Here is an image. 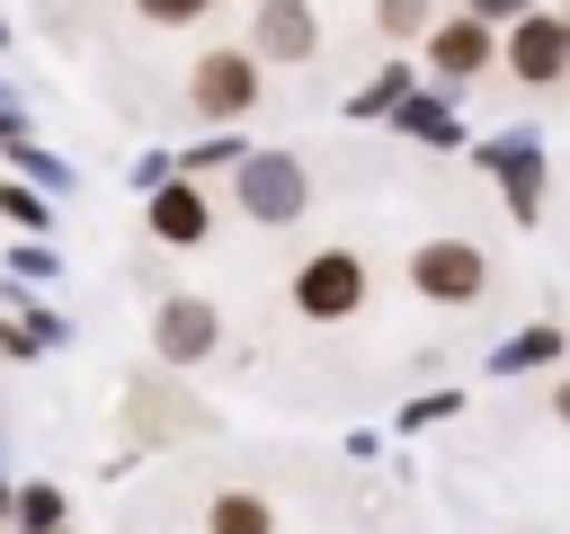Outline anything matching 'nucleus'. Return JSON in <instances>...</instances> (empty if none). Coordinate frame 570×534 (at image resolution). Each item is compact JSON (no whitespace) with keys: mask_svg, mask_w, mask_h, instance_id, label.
Masks as SVG:
<instances>
[{"mask_svg":"<svg viewBox=\"0 0 570 534\" xmlns=\"http://www.w3.org/2000/svg\"><path fill=\"white\" fill-rule=\"evenodd\" d=\"M205 525H214V534H267V507H258L249 490H232V498H214Z\"/></svg>","mask_w":570,"mask_h":534,"instance_id":"nucleus-11","label":"nucleus"},{"mask_svg":"<svg viewBox=\"0 0 570 534\" xmlns=\"http://www.w3.org/2000/svg\"><path fill=\"white\" fill-rule=\"evenodd\" d=\"M410 285L436 294V303H472V294H481V249H463V240H428V249L410 258Z\"/></svg>","mask_w":570,"mask_h":534,"instance_id":"nucleus-4","label":"nucleus"},{"mask_svg":"<svg viewBox=\"0 0 570 534\" xmlns=\"http://www.w3.org/2000/svg\"><path fill=\"white\" fill-rule=\"evenodd\" d=\"M508 71L517 80H561L570 71V18H517V36H508Z\"/></svg>","mask_w":570,"mask_h":534,"instance_id":"nucleus-3","label":"nucleus"},{"mask_svg":"<svg viewBox=\"0 0 570 534\" xmlns=\"http://www.w3.org/2000/svg\"><path fill=\"white\" fill-rule=\"evenodd\" d=\"M294 303H303L312 320H347V312L365 303V267H356L347 249H321V258L294 276Z\"/></svg>","mask_w":570,"mask_h":534,"instance_id":"nucleus-2","label":"nucleus"},{"mask_svg":"<svg viewBox=\"0 0 570 534\" xmlns=\"http://www.w3.org/2000/svg\"><path fill=\"white\" fill-rule=\"evenodd\" d=\"M419 18H428L419 0H383V27H419Z\"/></svg>","mask_w":570,"mask_h":534,"instance_id":"nucleus-16","label":"nucleus"},{"mask_svg":"<svg viewBox=\"0 0 570 534\" xmlns=\"http://www.w3.org/2000/svg\"><path fill=\"white\" fill-rule=\"evenodd\" d=\"M214 329H223V320H214V303H196V294L160 303V356H178V365H187V356H205V347H214Z\"/></svg>","mask_w":570,"mask_h":534,"instance_id":"nucleus-6","label":"nucleus"},{"mask_svg":"<svg viewBox=\"0 0 570 534\" xmlns=\"http://www.w3.org/2000/svg\"><path fill=\"white\" fill-rule=\"evenodd\" d=\"M428 62H436L445 80H463V71H481V62H490V27H481V18H463V27H436V44H428Z\"/></svg>","mask_w":570,"mask_h":534,"instance_id":"nucleus-9","label":"nucleus"},{"mask_svg":"<svg viewBox=\"0 0 570 534\" xmlns=\"http://www.w3.org/2000/svg\"><path fill=\"white\" fill-rule=\"evenodd\" d=\"M490 169L508 178V205H517V214H534V196H543V187H534V142H499V151H490Z\"/></svg>","mask_w":570,"mask_h":534,"instance_id":"nucleus-10","label":"nucleus"},{"mask_svg":"<svg viewBox=\"0 0 570 534\" xmlns=\"http://www.w3.org/2000/svg\"><path fill=\"white\" fill-rule=\"evenodd\" d=\"M240 205L258 222H294L303 214V160L294 151H249L240 160Z\"/></svg>","mask_w":570,"mask_h":534,"instance_id":"nucleus-1","label":"nucleus"},{"mask_svg":"<svg viewBox=\"0 0 570 534\" xmlns=\"http://www.w3.org/2000/svg\"><path fill=\"white\" fill-rule=\"evenodd\" d=\"M552 347H561V329H525L517 347H499V374H517V365H543Z\"/></svg>","mask_w":570,"mask_h":534,"instance_id":"nucleus-12","label":"nucleus"},{"mask_svg":"<svg viewBox=\"0 0 570 534\" xmlns=\"http://www.w3.org/2000/svg\"><path fill=\"white\" fill-rule=\"evenodd\" d=\"M151 231H160L169 249H196V240L214 231V214H205L196 187H160V196H151Z\"/></svg>","mask_w":570,"mask_h":534,"instance_id":"nucleus-7","label":"nucleus"},{"mask_svg":"<svg viewBox=\"0 0 570 534\" xmlns=\"http://www.w3.org/2000/svg\"><path fill=\"white\" fill-rule=\"evenodd\" d=\"M508 9H525V0H472V18H508Z\"/></svg>","mask_w":570,"mask_h":534,"instance_id":"nucleus-18","label":"nucleus"},{"mask_svg":"<svg viewBox=\"0 0 570 534\" xmlns=\"http://www.w3.org/2000/svg\"><path fill=\"white\" fill-rule=\"evenodd\" d=\"M258 53L303 62V53H312V9H303V0H267V9H258Z\"/></svg>","mask_w":570,"mask_h":534,"instance_id":"nucleus-8","label":"nucleus"},{"mask_svg":"<svg viewBox=\"0 0 570 534\" xmlns=\"http://www.w3.org/2000/svg\"><path fill=\"white\" fill-rule=\"evenodd\" d=\"M142 9H151V18H169V27H178V18H196V9H205V0H142Z\"/></svg>","mask_w":570,"mask_h":534,"instance_id":"nucleus-17","label":"nucleus"},{"mask_svg":"<svg viewBox=\"0 0 570 534\" xmlns=\"http://www.w3.org/2000/svg\"><path fill=\"white\" fill-rule=\"evenodd\" d=\"M561 418H570V383H561Z\"/></svg>","mask_w":570,"mask_h":534,"instance_id":"nucleus-19","label":"nucleus"},{"mask_svg":"<svg viewBox=\"0 0 570 534\" xmlns=\"http://www.w3.org/2000/svg\"><path fill=\"white\" fill-rule=\"evenodd\" d=\"M401 125H410V134H436V142L454 134V125H445V107H401Z\"/></svg>","mask_w":570,"mask_h":534,"instance_id":"nucleus-15","label":"nucleus"},{"mask_svg":"<svg viewBox=\"0 0 570 534\" xmlns=\"http://www.w3.org/2000/svg\"><path fill=\"white\" fill-rule=\"evenodd\" d=\"M249 98H258V71H249L240 53H205V62H196V107H205V116L232 125Z\"/></svg>","mask_w":570,"mask_h":534,"instance_id":"nucleus-5","label":"nucleus"},{"mask_svg":"<svg viewBox=\"0 0 570 534\" xmlns=\"http://www.w3.org/2000/svg\"><path fill=\"white\" fill-rule=\"evenodd\" d=\"M392 98H401V71H383V80H374V89H365V98H347V107H356V116H383V107H392Z\"/></svg>","mask_w":570,"mask_h":534,"instance_id":"nucleus-14","label":"nucleus"},{"mask_svg":"<svg viewBox=\"0 0 570 534\" xmlns=\"http://www.w3.org/2000/svg\"><path fill=\"white\" fill-rule=\"evenodd\" d=\"M18 516H27V534H62V498H53V490H27Z\"/></svg>","mask_w":570,"mask_h":534,"instance_id":"nucleus-13","label":"nucleus"}]
</instances>
